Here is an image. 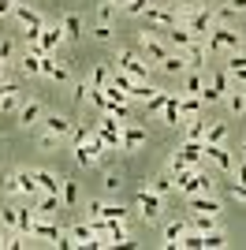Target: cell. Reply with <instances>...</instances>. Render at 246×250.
Returning a JSON list of instances; mask_svg holds the SVG:
<instances>
[{
	"label": "cell",
	"mask_w": 246,
	"mask_h": 250,
	"mask_svg": "<svg viewBox=\"0 0 246 250\" xmlns=\"http://www.w3.org/2000/svg\"><path fill=\"white\" fill-rule=\"evenodd\" d=\"M205 49L216 52V49H243V34L231 30V26H216L209 38H205Z\"/></svg>",
	"instance_id": "6da1fadb"
},
{
	"label": "cell",
	"mask_w": 246,
	"mask_h": 250,
	"mask_svg": "<svg viewBox=\"0 0 246 250\" xmlns=\"http://www.w3.org/2000/svg\"><path fill=\"white\" fill-rule=\"evenodd\" d=\"M134 202H138V213H142V220L145 224H157V220H161V194H149V190H138V194H134Z\"/></svg>",
	"instance_id": "7a4b0ae2"
},
{
	"label": "cell",
	"mask_w": 246,
	"mask_h": 250,
	"mask_svg": "<svg viewBox=\"0 0 246 250\" xmlns=\"http://www.w3.org/2000/svg\"><path fill=\"white\" fill-rule=\"evenodd\" d=\"M183 202H186V209H194V213H213V217L224 213V206H220L216 194H186Z\"/></svg>",
	"instance_id": "3957f363"
},
{
	"label": "cell",
	"mask_w": 246,
	"mask_h": 250,
	"mask_svg": "<svg viewBox=\"0 0 246 250\" xmlns=\"http://www.w3.org/2000/svg\"><path fill=\"white\" fill-rule=\"evenodd\" d=\"M202 153H205V161H213V165L220 168V172H231V168H235V157L227 153V149L220 146V142H205V146H202Z\"/></svg>",
	"instance_id": "277c9868"
},
{
	"label": "cell",
	"mask_w": 246,
	"mask_h": 250,
	"mask_svg": "<svg viewBox=\"0 0 246 250\" xmlns=\"http://www.w3.org/2000/svg\"><path fill=\"white\" fill-rule=\"evenodd\" d=\"M183 60H186V67L190 71H202L205 67V60H209V49H205V38H194V42L183 49Z\"/></svg>",
	"instance_id": "5b68a950"
},
{
	"label": "cell",
	"mask_w": 246,
	"mask_h": 250,
	"mask_svg": "<svg viewBox=\"0 0 246 250\" xmlns=\"http://www.w3.org/2000/svg\"><path fill=\"white\" fill-rule=\"evenodd\" d=\"M202 146H205V142H190V138H183V146L175 149V153L183 157V165H190V168H202V161H205Z\"/></svg>",
	"instance_id": "8992f818"
},
{
	"label": "cell",
	"mask_w": 246,
	"mask_h": 250,
	"mask_svg": "<svg viewBox=\"0 0 246 250\" xmlns=\"http://www.w3.org/2000/svg\"><path fill=\"white\" fill-rule=\"evenodd\" d=\"M60 42H63V26L60 22H45V30H41V49L52 56V52L60 49Z\"/></svg>",
	"instance_id": "52a82bcc"
},
{
	"label": "cell",
	"mask_w": 246,
	"mask_h": 250,
	"mask_svg": "<svg viewBox=\"0 0 246 250\" xmlns=\"http://www.w3.org/2000/svg\"><path fill=\"white\" fill-rule=\"evenodd\" d=\"M97 161H101V149L93 146L90 138L75 146V165H79V168H90V165H97Z\"/></svg>",
	"instance_id": "ba28073f"
},
{
	"label": "cell",
	"mask_w": 246,
	"mask_h": 250,
	"mask_svg": "<svg viewBox=\"0 0 246 250\" xmlns=\"http://www.w3.org/2000/svg\"><path fill=\"white\" fill-rule=\"evenodd\" d=\"M157 67H161V71L164 75H175V79H179V75H186V71H190V67H186V60H183V52H168V56H164V60L161 63H157Z\"/></svg>",
	"instance_id": "9c48e42d"
},
{
	"label": "cell",
	"mask_w": 246,
	"mask_h": 250,
	"mask_svg": "<svg viewBox=\"0 0 246 250\" xmlns=\"http://www.w3.org/2000/svg\"><path fill=\"white\" fill-rule=\"evenodd\" d=\"M41 124H45V131H52L56 138H71V120L67 116H41Z\"/></svg>",
	"instance_id": "30bf717a"
},
{
	"label": "cell",
	"mask_w": 246,
	"mask_h": 250,
	"mask_svg": "<svg viewBox=\"0 0 246 250\" xmlns=\"http://www.w3.org/2000/svg\"><path fill=\"white\" fill-rule=\"evenodd\" d=\"M190 228L186 220H172V224H164V243L161 247H168V250H179V239H183V231Z\"/></svg>",
	"instance_id": "8fae6325"
},
{
	"label": "cell",
	"mask_w": 246,
	"mask_h": 250,
	"mask_svg": "<svg viewBox=\"0 0 246 250\" xmlns=\"http://www.w3.org/2000/svg\"><path fill=\"white\" fill-rule=\"evenodd\" d=\"M138 146H145V131L134 127V124H127L123 127V153H134Z\"/></svg>",
	"instance_id": "7c38bea8"
},
{
	"label": "cell",
	"mask_w": 246,
	"mask_h": 250,
	"mask_svg": "<svg viewBox=\"0 0 246 250\" xmlns=\"http://www.w3.org/2000/svg\"><path fill=\"white\" fill-rule=\"evenodd\" d=\"M164 38H168V45H172L175 52H183L186 45L194 42V34L186 30V26H172V30H164Z\"/></svg>",
	"instance_id": "4fadbf2b"
},
{
	"label": "cell",
	"mask_w": 246,
	"mask_h": 250,
	"mask_svg": "<svg viewBox=\"0 0 246 250\" xmlns=\"http://www.w3.org/2000/svg\"><path fill=\"white\" fill-rule=\"evenodd\" d=\"M34 179H38V187L45 190V194H60V198H63V187H60V179L52 176V172H45V168H38V172H34Z\"/></svg>",
	"instance_id": "5bb4252c"
},
{
	"label": "cell",
	"mask_w": 246,
	"mask_h": 250,
	"mask_svg": "<svg viewBox=\"0 0 246 250\" xmlns=\"http://www.w3.org/2000/svg\"><path fill=\"white\" fill-rule=\"evenodd\" d=\"M179 97L183 94H168V104H164V127H179V120H183V112H179Z\"/></svg>",
	"instance_id": "9a60e30c"
},
{
	"label": "cell",
	"mask_w": 246,
	"mask_h": 250,
	"mask_svg": "<svg viewBox=\"0 0 246 250\" xmlns=\"http://www.w3.org/2000/svg\"><path fill=\"white\" fill-rule=\"evenodd\" d=\"M11 15L22 22V30H26V26H45V19H41L34 8H26V4H15V11H11Z\"/></svg>",
	"instance_id": "2e32d148"
},
{
	"label": "cell",
	"mask_w": 246,
	"mask_h": 250,
	"mask_svg": "<svg viewBox=\"0 0 246 250\" xmlns=\"http://www.w3.org/2000/svg\"><path fill=\"white\" fill-rule=\"evenodd\" d=\"M34 206H19V217H15V228H19V235L22 239H30V228H34Z\"/></svg>",
	"instance_id": "e0dca14e"
},
{
	"label": "cell",
	"mask_w": 246,
	"mask_h": 250,
	"mask_svg": "<svg viewBox=\"0 0 246 250\" xmlns=\"http://www.w3.org/2000/svg\"><path fill=\"white\" fill-rule=\"evenodd\" d=\"M60 26H63V38H67V42H79V38H82V19L75 15V11H71V15H63Z\"/></svg>",
	"instance_id": "ac0fdd59"
},
{
	"label": "cell",
	"mask_w": 246,
	"mask_h": 250,
	"mask_svg": "<svg viewBox=\"0 0 246 250\" xmlns=\"http://www.w3.org/2000/svg\"><path fill=\"white\" fill-rule=\"evenodd\" d=\"M41 116H45V108H41L38 101H30V104H22V108H19V124H22V127H30V124H38Z\"/></svg>",
	"instance_id": "d6986e66"
},
{
	"label": "cell",
	"mask_w": 246,
	"mask_h": 250,
	"mask_svg": "<svg viewBox=\"0 0 246 250\" xmlns=\"http://www.w3.org/2000/svg\"><path fill=\"white\" fill-rule=\"evenodd\" d=\"M202 90H205V79H202V71H186V75H183V94H194V97H202Z\"/></svg>",
	"instance_id": "ffe728a7"
},
{
	"label": "cell",
	"mask_w": 246,
	"mask_h": 250,
	"mask_svg": "<svg viewBox=\"0 0 246 250\" xmlns=\"http://www.w3.org/2000/svg\"><path fill=\"white\" fill-rule=\"evenodd\" d=\"M164 104H168V90H153V97L145 101V116H149V120H153V116H161Z\"/></svg>",
	"instance_id": "44dd1931"
},
{
	"label": "cell",
	"mask_w": 246,
	"mask_h": 250,
	"mask_svg": "<svg viewBox=\"0 0 246 250\" xmlns=\"http://www.w3.org/2000/svg\"><path fill=\"white\" fill-rule=\"evenodd\" d=\"M227 75H231L235 83L246 86V52H243V56H231V60H227Z\"/></svg>",
	"instance_id": "7402d4cb"
},
{
	"label": "cell",
	"mask_w": 246,
	"mask_h": 250,
	"mask_svg": "<svg viewBox=\"0 0 246 250\" xmlns=\"http://www.w3.org/2000/svg\"><path fill=\"white\" fill-rule=\"evenodd\" d=\"M108 79H112L108 63H93V75H90V86H93V90H104V86H108Z\"/></svg>",
	"instance_id": "603a6c76"
},
{
	"label": "cell",
	"mask_w": 246,
	"mask_h": 250,
	"mask_svg": "<svg viewBox=\"0 0 246 250\" xmlns=\"http://www.w3.org/2000/svg\"><path fill=\"white\" fill-rule=\"evenodd\" d=\"M179 112L194 120V116L202 112V97H194V94H183V97H179Z\"/></svg>",
	"instance_id": "cb8c5ba5"
},
{
	"label": "cell",
	"mask_w": 246,
	"mask_h": 250,
	"mask_svg": "<svg viewBox=\"0 0 246 250\" xmlns=\"http://www.w3.org/2000/svg\"><path fill=\"white\" fill-rule=\"evenodd\" d=\"M186 224H190L194 231H202V235H205V231H213V228H216V217H213V213H198V217H190Z\"/></svg>",
	"instance_id": "d4e9b609"
},
{
	"label": "cell",
	"mask_w": 246,
	"mask_h": 250,
	"mask_svg": "<svg viewBox=\"0 0 246 250\" xmlns=\"http://www.w3.org/2000/svg\"><path fill=\"white\" fill-rule=\"evenodd\" d=\"M202 247L205 250H220V247H227V235L220 228H213V231H205V235H202Z\"/></svg>",
	"instance_id": "484cf974"
},
{
	"label": "cell",
	"mask_w": 246,
	"mask_h": 250,
	"mask_svg": "<svg viewBox=\"0 0 246 250\" xmlns=\"http://www.w3.org/2000/svg\"><path fill=\"white\" fill-rule=\"evenodd\" d=\"M172 190H175V176H172V172H161V176L153 179V194L164 198V194H172Z\"/></svg>",
	"instance_id": "4316f807"
},
{
	"label": "cell",
	"mask_w": 246,
	"mask_h": 250,
	"mask_svg": "<svg viewBox=\"0 0 246 250\" xmlns=\"http://www.w3.org/2000/svg\"><path fill=\"white\" fill-rule=\"evenodd\" d=\"M41 60H45V56H34V52H26V56H22V75H26V79H34V75H41Z\"/></svg>",
	"instance_id": "83f0119b"
},
{
	"label": "cell",
	"mask_w": 246,
	"mask_h": 250,
	"mask_svg": "<svg viewBox=\"0 0 246 250\" xmlns=\"http://www.w3.org/2000/svg\"><path fill=\"white\" fill-rule=\"evenodd\" d=\"M227 83H231V75H227V67H216V71H213V83H209V86H213V90H220V94L227 97Z\"/></svg>",
	"instance_id": "f1b7e54d"
},
{
	"label": "cell",
	"mask_w": 246,
	"mask_h": 250,
	"mask_svg": "<svg viewBox=\"0 0 246 250\" xmlns=\"http://www.w3.org/2000/svg\"><path fill=\"white\" fill-rule=\"evenodd\" d=\"M239 19V11H231V8H227V4H224V8H216V4H213V22H220V26H227V22H235Z\"/></svg>",
	"instance_id": "f546056e"
},
{
	"label": "cell",
	"mask_w": 246,
	"mask_h": 250,
	"mask_svg": "<svg viewBox=\"0 0 246 250\" xmlns=\"http://www.w3.org/2000/svg\"><path fill=\"white\" fill-rule=\"evenodd\" d=\"M205 131H209V124H202V120H194V124L186 127V135H183V138H190V142H205Z\"/></svg>",
	"instance_id": "4dcf8cb0"
},
{
	"label": "cell",
	"mask_w": 246,
	"mask_h": 250,
	"mask_svg": "<svg viewBox=\"0 0 246 250\" xmlns=\"http://www.w3.org/2000/svg\"><path fill=\"white\" fill-rule=\"evenodd\" d=\"M49 79H56V83H71V67H67V60H63V63H52V67H49Z\"/></svg>",
	"instance_id": "1f68e13d"
},
{
	"label": "cell",
	"mask_w": 246,
	"mask_h": 250,
	"mask_svg": "<svg viewBox=\"0 0 246 250\" xmlns=\"http://www.w3.org/2000/svg\"><path fill=\"white\" fill-rule=\"evenodd\" d=\"M75 202H79V183L63 179V206H75Z\"/></svg>",
	"instance_id": "d6a6232c"
},
{
	"label": "cell",
	"mask_w": 246,
	"mask_h": 250,
	"mask_svg": "<svg viewBox=\"0 0 246 250\" xmlns=\"http://www.w3.org/2000/svg\"><path fill=\"white\" fill-rule=\"evenodd\" d=\"M224 135H227V124H220V120H216V124L205 131V142H224Z\"/></svg>",
	"instance_id": "836d02e7"
},
{
	"label": "cell",
	"mask_w": 246,
	"mask_h": 250,
	"mask_svg": "<svg viewBox=\"0 0 246 250\" xmlns=\"http://www.w3.org/2000/svg\"><path fill=\"white\" fill-rule=\"evenodd\" d=\"M224 101H227V108H231V112H235V116H246V104H243V94H227Z\"/></svg>",
	"instance_id": "e575fe53"
},
{
	"label": "cell",
	"mask_w": 246,
	"mask_h": 250,
	"mask_svg": "<svg viewBox=\"0 0 246 250\" xmlns=\"http://www.w3.org/2000/svg\"><path fill=\"white\" fill-rule=\"evenodd\" d=\"M145 8H149V0H127V4H123L127 15H145Z\"/></svg>",
	"instance_id": "d590c367"
},
{
	"label": "cell",
	"mask_w": 246,
	"mask_h": 250,
	"mask_svg": "<svg viewBox=\"0 0 246 250\" xmlns=\"http://www.w3.org/2000/svg\"><path fill=\"white\" fill-rule=\"evenodd\" d=\"M11 108H22L19 94H0V112H11Z\"/></svg>",
	"instance_id": "8d00e7d4"
},
{
	"label": "cell",
	"mask_w": 246,
	"mask_h": 250,
	"mask_svg": "<svg viewBox=\"0 0 246 250\" xmlns=\"http://www.w3.org/2000/svg\"><path fill=\"white\" fill-rule=\"evenodd\" d=\"M101 217H108V220H127V209H123V206H104Z\"/></svg>",
	"instance_id": "74e56055"
},
{
	"label": "cell",
	"mask_w": 246,
	"mask_h": 250,
	"mask_svg": "<svg viewBox=\"0 0 246 250\" xmlns=\"http://www.w3.org/2000/svg\"><path fill=\"white\" fill-rule=\"evenodd\" d=\"M112 22H97V30H93V38H97V42H112Z\"/></svg>",
	"instance_id": "f35d334b"
},
{
	"label": "cell",
	"mask_w": 246,
	"mask_h": 250,
	"mask_svg": "<svg viewBox=\"0 0 246 250\" xmlns=\"http://www.w3.org/2000/svg\"><path fill=\"white\" fill-rule=\"evenodd\" d=\"M120 187H123V179L116 176V172H108V176H104V190H108V194H120Z\"/></svg>",
	"instance_id": "ab89813d"
},
{
	"label": "cell",
	"mask_w": 246,
	"mask_h": 250,
	"mask_svg": "<svg viewBox=\"0 0 246 250\" xmlns=\"http://www.w3.org/2000/svg\"><path fill=\"white\" fill-rule=\"evenodd\" d=\"M227 190H231V198H235V202H246V183L235 179V183H227Z\"/></svg>",
	"instance_id": "60d3db41"
},
{
	"label": "cell",
	"mask_w": 246,
	"mask_h": 250,
	"mask_svg": "<svg viewBox=\"0 0 246 250\" xmlns=\"http://www.w3.org/2000/svg\"><path fill=\"white\" fill-rule=\"evenodd\" d=\"M60 142H63V138H56L52 131H45V135H41V149H56Z\"/></svg>",
	"instance_id": "b9f144b4"
},
{
	"label": "cell",
	"mask_w": 246,
	"mask_h": 250,
	"mask_svg": "<svg viewBox=\"0 0 246 250\" xmlns=\"http://www.w3.org/2000/svg\"><path fill=\"white\" fill-rule=\"evenodd\" d=\"M97 19H101V22H112L116 19V8H112V4H101V8H97Z\"/></svg>",
	"instance_id": "7bdbcfd3"
},
{
	"label": "cell",
	"mask_w": 246,
	"mask_h": 250,
	"mask_svg": "<svg viewBox=\"0 0 246 250\" xmlns=\"http://www.w3.org/2000/svg\"><path fill=\"white\" fill-rule=\"evenodd\" d=\"M15 217H19V209H0V224L15 228Z\"/></svg>",
	"instance_id": "ee69618b"
},
{
	"label": "cell",
	"mask_w": 246,
	"mask_h": 250,
	"mask_svg": "<svg viewBox=\"0 0 246 250\" xmlns=\"http://www.w3.org/2000/svg\"><path fill=\"white\" fill-rule=\"evenodd\" d=\"M90 94H93V86H90V83H75V97H79V101H86Z\"/></svg>",
	"instance_id": "f6af8a7d"
},
{
	"label": "cell",
	"mask_w": 246,
	"mask_h": 250,
	"mask_svg": "<svg viewBox=\"0 0 246 250\" xmlns=\"http://www.w3.org/2000/svg\"><path fill=\"white\" fill-rule=\"evenodd\" d=\"M101 209H104V202H97V198L86 202V213H90V217H101Z\"/></svg>",
	"instance_id": "bcb514c9"
},
{
	"label": "cell",
	"mask_w": 246,
	"mask_h": 250,
	"mask_svg": "<svg viewBox=\"0 0 246 250\" xmlns=\"http://www.w3.org/2000/svg\"><path fill=\"white\" fill-rule=\"evenodd\" d=\"M11 52H15V45H11V42H0V60L8 63V60H11Z\"/></svg>",
	"instance_id": "7dc6e473"
},
{
	"label": "cell",
	"mask_w": 246,
	"mask_h": 250,
	"mask_svg": "<svg viewBox=\"0 0 246 250\" xmlns=\"http://www.w3.org/2000/svg\"><path fill=\"white\" fill-rule=\"evenodd\" d=\"M15 4H19V0H0V15H11V11H15Z\"/></svg>",
	"instance_id": "c3c4849f"
},
{
	"label": "cell",
	"mask_w": 246,
	"mask_h": 250,
	"mask_svg": "<svg viewBox=\"0 0 246 250\" xmlns=\"http://www.w3.org/2000/svg\"><path fill=\"white\" fill-rule=\"evenodd\" d=\"M227 8L239 11V15H246V0H227Z\"/></svg>",
	"instance_id": "681fc988"
},
{
	"label": "cell",
	"mask_w": 246,
	"mask_h": 250,
	"mask_svg": "<svg viewBox=\"0 0 246 250\" xmlns=\"http://www.w3.org/2000/svg\"><path fill=\"white\" fill-rule=\"evenodd\" d=\"M4 67H8V63H0V83H4Z\"/></svg>",
	"instance_id": "f907efd6"
},
{
	"label": "cell",
	"mask_w": 246,
	"mask_h": 250,
	"mask_svg": "<svg viewBox=\"0 0 246 250\" xmlns=\"http://www.w3.org/2000/svg\"><path fill=\"white\" fill-rule=\"evenodd\" d=\"M239 153H243V157H246V142H243V146H239Z\"/></svg>",
	"instance_id": "816d5d0a"
},
{
	"label": "cell",
	"mask_w": 246,
	"mask_h": 250,
	"mask_svg": "<svg viewBox=\"0 0 246 250\" xmlns=\"http://www.w3.org/2000/svg\"><path fill=\"white\" fill-rule=\"evenodd\" d=\"M243 45H246V34H243Z\"/></svg>",
	"instance_id": "f5cc1de1"
},
{
	"label": "cell",
	"mask_w": 246,
	"mask_h": 250,
	"mask_svg": "<svg viewBox=\"0 0 246 250\" xmlns=\"http://www.w3.org/2000/svg\"><path fill=\"white\" fill-rule=\"evenodd\" d=\"M243 104H246V94H243Z\"/></svg>",
	"instance_id": "db71d44e"
}]
</instances>
